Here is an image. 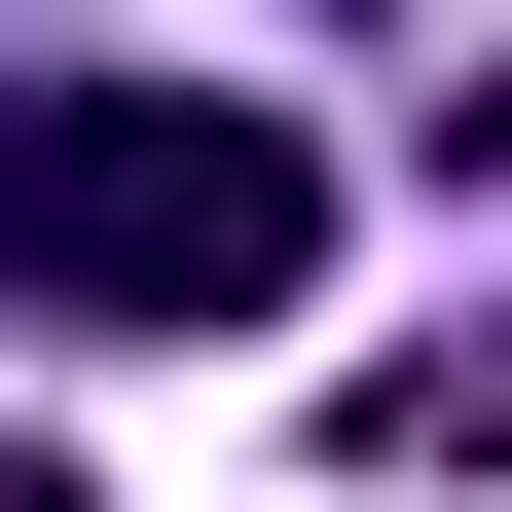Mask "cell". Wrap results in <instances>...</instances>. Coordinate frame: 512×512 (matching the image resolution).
Wrapping results in <instances>:
<instances>
[{"mask_svg": "<svg viewBox=\"0 0 512 512\" xmlns=\"http://www.w3.org/2000/svg\"><path fill=\"white\" fill-rule=\"evenodd\" d=\"M330 439H366V476H512V293H476V330H439V366H366Z\"/></svg>", "mask_w": 512, "mask_h": 512, "instance_id": "cell-2", "label": "cell"}, {"mask_svg": "<svg viewBox=\"0 0 512 512\" xmlns=\"http://www.w3.org/2000/svg\"><path fill=\"white\" fill-rule=\"evenodd\" d=\"M330 147L220 74H0V330H293Z\"/></svg>", "mask_w": 512, "mask_h": 512, "instance_id": "cell-1", "label": "cell"}, {"mask_svg": "<svg viewBox=\"0 0 512 512\" xmlns=\"http://www.w3.org/2000/svg\"><path fill=\"white\" fill-rule=\"evenodd\" d=\"M0 512H74V476H0Z\"/></svg>", "mask_w": 512, "mask_h": 512, "instance_id": "cell-3", "label": "cell"}]
</instances>
